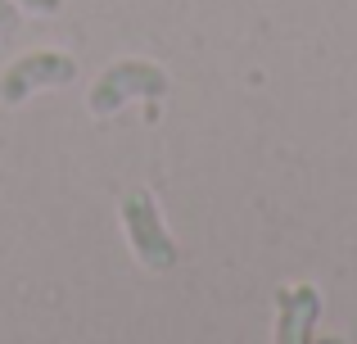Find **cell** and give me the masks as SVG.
I'll return each instance as SVG.
<instances>
[{
	"mask_svg": "<svg viewBox=\"0 0 357 344\" xmlns=\"http://www.w3.org/2000/svg\"><path fill=\"white\" fill-rule=\"evenodd\" d=\"M122 231H127V245L149 272H167L176 267V240L163 227V213H158L154 195L149 190H131L122 195Z\"/></svg>",
	"mask_w": 357,
	"mask_h": 344,
	"instance_id": "1",
	"label": "cell"
},
{
	"mask_svg": "<svg viewBox=\"0 0 357 344\" xmlns=\"http://www.w3.org/2000/svg\"><path fill=\"white\" fill-rule=\"evenodd\" d=\"M18 27V0H0V32Z\"/></svg>",
	"mask_w": 357,
	"mask_h": 344,
	"instance_id": "5",
	"label": "cell"
},
{
	"mask_svg": "<svg viewBox=\"0 0 357 344\" xmlns=\"http://www.w3.org/2000/svg\"><path fill=\"white\" fill-rule=\"evenodd\" d=\"M18 5H23L27 14H59L63 0H18Z\"/></svg>",
	"mask_w": 357,
	"mask_h": 344,
	"instance_id": "6",
	"label": "cell"
},
{
	"mask_svg": "<svg viewBox=\"0 0 357 344\" xmlns=\"http://www.w3.org/2000/svg\"><path fill=\"white\" fill-rule=\"evenodd\" d=\"M167 91V73L158 63H145V59H122L114 68L100 73V82L91 87L86 96V109L96 118H109L118 114L127 100H158Z\"/></svg>",
	"mask_w": 357,
	"mask_h": 344,
	"instance_id": "2",
	"label": "cell"
},
{
	"mask_svg": "<svg viewBox=\"0 0 357 344\" xmlns=\"http://www.w3.org/2000/svg\"><path fill=\"white\" fill-rule=\"evenodd\" d=\"M73 77H77V63L63 50H32V54L14 59L0 73V100H5V105H23L32 91L63 87V82H73Z\"/></svg>",
	"mask_w": 357,
	"mask_h": 344,
	"instance_id": "3",
	"label": "cell"
},
{
	"mask_svg": "<svg viewBox=\"0 0 357 344\" xmlns=\"http://www.w3.org/2000/svg\"><path fill=\"white\" fill-rule=\"evenodd\" d=\"M276 344H312L317 317H321V294L317 285H289L276 294Z\"/></svg>",
	"mask_w": 357,
	"mask_h": 344,
	"instance_id": "4",
	"label": "cell"
}]
</instances>
